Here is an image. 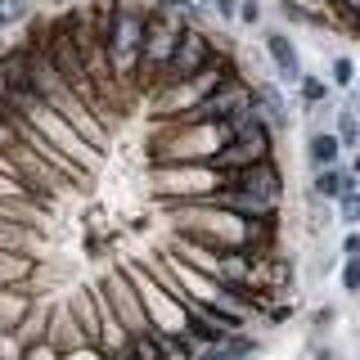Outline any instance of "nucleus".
<instances>
[{"mask_svg": "<svg viewBox=\"0 0 360 360\" xmlns=\"http://www.w3.org/2000/svg\"><path fill=\"white\" fill-rule=\"evenodd\" d=\"M90 5H95V27L104 37L112 77L127 95H135L140 90V45H144L149 5H140V0H90Z\"/></svg>", "mask_w": 360, "mask_h": 360, "instance_id": "f257e3e1", "label": "nucleus"}, {"mask_svg": "<svg viewBox=\"0 0 360 360\" xmlns=\"http://www.w3.org/2000/svg\"><path fill=\"white\" fill-rule=\"evenodd\" d=\"M230 122H153L149 131V167L158 162H212L225 144H230Z\"/></svg>", "mask_w": 360, "mask_h": 360, "instance_id": "f03ea898", "label": "nucleus"}, {"mask_svg": "<svg viewBox=\"0 0 360 360\" xmlns=\"http://www.w3.org/2000/svg\"><path fill=\"white\" fill-rule=\"evenodd\" d=\"M225 185V172L212 162H158L149 167V189L162 202H207Z\"/></svg>", "mask_w": 360, "mask_h": 360, "instance_id": "7ed1b4c3", "label": "nucleus"}, {"mask_svg": "<svg viewBox=\"0 0 360 360\" xmlns=\"http://www.w3.org/2000/svg\"><path fill=\"white\" fill-rule=\"evenodd\" d=\"M189 22L180 18L176 0H153L149 5V22H144V45H140V90H149L162 77L167 59L176 54V41Z\"/></svg>", "mask_w": 360, "mask_h": 360, "instance_id": "20e7f679", "label": "nucleus"}, {"mask_svg": "<svg viewBox=\"0 0 360 360\" xmlns=\"http://www.w3.org/2000/svg\"><path fill=\"white\" fill-rule=\"evenodd\" d=\"M22 117L32 122V131H37V135H41L45 144H54V149H59L63 158H72V162L82 167L86 176H90V172H95V167H99V149H95V144H90L86 135H82V131L72 127V122L63 117V112H54L50 104H45L41 95L32 99L27 108H22Z\"/></svg>", "mask_w": 360, "mask_h": 360, "instance_id": "39448f33", "label": "nucleus"}, {"mask_svg": "<svg viewBox=\"0 0 360 360\" xmlns=\"http://www.w3.org/2000/svg\"><path fill=\"white\" fill-rule=\"evenodd\" d=\"M99 292L108 297V307H112V315H117L122 324H127V333L135 338V333H149L153 324H149V311H144V297H140V288L131 284V275H127V266H112L104 279H99Z\"/></svg>", "mask_w": 360, "mask_h": 360, "instance_id": "423d86ee", "label": "nucleus"}, {"mask_svg": "<svg viewBox=\"0 0 360 360\" xmlns=\"http://www.w3.org/2000/svg\"><path fill=\"white\" fill-rule=\"evenodd\" d=\"M225 185L243 189V194H257V198L275 202V207L284 202V172H279L275 158H266V162H252V167H243V172H225Z\"/></svg>", "mask_w": 360, "mask_h": 360, "instance_id": "0eeeda50", "label": "nucleus"}, {"mask_svg": "<svg viewBox=\"0 0 360 360\" xmlns=\"http://www.w3.org/2000/svg\"><path fill=\"white\" fill-rule=\"evenodd\" d=\"M262 45H266L270 63H275V77L284 86H297L302 77H307V68H302V50H297V41H292L284 27H262Z\"/></svg>", "mask_w": 360, "mask_h": 360, "instance_id": "6e6552de", "label": "nucleus"}, {"mask_svg": "<svg viewBox=\"0 0 360 360\" xmlns=\"http://www.w3.org/2000/svg\"><path fill=\"white\" fill-rule=\"evenodd\" d=\"M41 302L37 292V279H27V284H14V288H0V333H14L22 320L32 315V307Z\"/></svg>", "mask_w": 360, "mask_h": 360, "instance_id": "1a4fd4ad", "label": "nucleus"}, {"mask_svg": "<svg viewBox=\"0 0 360 360\" xmlns=\"http://www.w3.org/2000/svg\"><path fill=\"white\" fill-rule=\"evenodd\" d=\"M45 342L54 347V352H77V347H90L86 333L77 329L72 311H68V302H50V324H45Z\"/></svg>", "mask_w": 360, "mask_h": 360, "instance_id": "9d476101", "label": "nucleus"}, {"mask_svg": "<svg viewBox=\"0 0 360 360\" xmlns=\"http://www.w3.org/2000/svg\"><path fill=\"white\" fill-rule=\"evenodd\" d=\"M360 185V176L352 172L347 162H338V167H320V172L311 176V194L320 198V202H338L347 194V189H356Z\"/></svg>", "mask_w": 360, "mask_h": 360, "instance_id": "9b49d317", "label": "nucleus"}, {"mask_svg": "<svg viewBox=\"0 0 360 360\" xmlns=\"http://www.w3.org/2000/svg\"><path fill=\"white\" fill-rule=\"evenodd\" d=\"M68 311H72L77 329L86 333L90 347H99V333H104V320H99V302H95V288H77L68 292Z\"/></svg>", "mask_w": 360, "mask_h": 360, "instance_id": "f8f14e48", "label": "nucleus"}, {"mask_svg": "<svg viewBox=\"0 0 360 360\" xmlns=\"http://www.w3.org/2000/svg\"><path fill=\"white\" fill-rule=\"evenodd\" d=\"M252 108L262 112V117L270 122V131H288V104H284V95H279V86H270V82H252Z\"/></svg>", "mask_w": 360, "mask_h": 360, "instance_id": "ddd939ff", "label": "nucleus"}, {"mask_svg": "<svg viewBox=\"0 0 360 360\" xmlns=\"http://www.w3.org/2000/svg\"><path fill=\"white\" fill-rule=\"evenodd\" d=\"M307 162H311V172L342 162V144H338L333 127H320V131H311V135H307Z\"/></svg>", "mask_w": 360, "mask_h": 360, "instance_id": "4468645a", "label": "nucleus"}, {"mask_svg": "<svg viewBox=\"0 0 360 360\" xmlns=\"http://www.w3.org/2000/svg\"><path fill=\"white\" fill-rule=\"evenodd\" d=\"M262 352L257 338H243V333H230L221 347H198V360H252Z\"/></svg>", "mask_w": 360, "mask_h": 360, "instance_id": "2eb2a0df", "label": "nucleus"}, {"mask_svg": "<svg viewBox=\"0 0 360 360\" xmlns=\"http://www.w3.org/2000/svg\"><path fill=\"white\" fill-rule=\"evenodd\" d=\"M37 279V257L32 252H0V288H14Z\"/></svg>", "mask_w": 360, "mask_h": 360, "instance_id": "dca6fc26", "label": "nucleus"}, {"mask_svg": "<svg viewBox=\"0 0 360 360\" xmlns=\"http://www.w3.org/2000/svg\"><path fill=\"white\" fill-rule=\"evenodd\" d=\"M333 135L342 144V153H356L360 149V112L347 104V108H333Z\"/></svg>", "mask_w": 360, "mask_h": 360, "instance_id": "f3484780", "label": "nucleus"}, {"mask_svg": "<svg viewBox=\"0 0 360 360\" xmlns=\"http://www.w3.org/2000/svg\"><path fill=\"white\" fill-rule=\"evenodd\" d=\"M45 324H50V302H37V307H32V315L14 329L18 347H37V342H45Z\"/></svg>", "mask_w": 360, "mask_h": 360, "instance_id": "a211bd4d", "label": "nucleus"}, {"mask_svg": "<svg viewBox=\"0 0 360 360\" xmlns=\"http://www.w3.org/2000/svg\"><path fill=\"white\" fill-rule=\"evenodd\" d=\"M329 95H333V86L324 82V77H315V72H307L297 82V99H302V108H315V104H329Z\"/></svg>", "mask_w": 360, "mask_h": 360, "instance_id": "6ab92c4d", "label": "nucleus"}, {"mask_svg": "<svg viewBox=\"0 0 360 360\" xmlns=\"http://www.w3.org/2000/svg\"><path fill=\"white\" fill-rule=\"evenodd\" d=\"M356 72H360V63L352 59V54H333V59H329V86L333 90H352Z\"/></svg>", "mask_w": 360, "mask_h": 360, "instance_id": "aec40b11", "label": "nucleus"}, {"mask_svg": "<svg viewBox=\"0 0 360 360\" xmlns=\"http://www.w3.org/2000/svg\"><path fill=\"white\" fill-rule=\"evenodd\" d=\"M32 239H37V230L0 221V252H27V243H32Z\"/></svg>", "mask_w": 360, "mask_h": 360, "instance_id": "412c9836", "label": "nucleus"}, {"mask_svg": "<svg viewBox=\"0 0 360 360\" xmlns=\"http://www.w3.org/2000/svg\"><path fill=\"white\" fill-rule=\"evenodd\" d=\"M131 347H135V356H140V360H167V352H162V333H158V329L135 333Z\"/></svg>", "mask_w": 360, "mask_h": 360, "instance_id": "4be33fe9", "label": "nucleus"}, {"mask_svg": "<svg viewBox=\"0 0 360 360\" xmlns=\"http://www.w3.org/2000/svg\"><path fill=\"white\" fill-rule=\"evenodd\" d=\"M333 207H338V221H342L347 230H356V225H360V185H356V189H347V194L338 198Z\"/></svg>", "mask_w": 360, "mask_h": 360, "instance_id": "5701e85b", "label": "nucleus"}, {"mask_svg": "<svg viewBox=\"0 0 360 360\" xmlns=\"http://www.w3.org/2000/svg\"><path fill=\"white\" fill-rule=\"evenodd\" d=\"M338 315H342V311H338V307H333V302H324V307H315V311H311V329H315V338H324V333H333V324H338Z\"/></svg>", "mask_w": 360, "mask_h": 360, "instance_id": "b1692460", "label": "nucleus"}, {"mask_svg": "<svg viewBox=\"0 0 360 360\" xmlns=\"http://www.w3.org/2000/svg\"><path fill=\"white\" fill-rule=\"evenodd\" d=\"M342 292H352V297H360V257H342Z\"/></svg>", "mask_w": 360, "mask_h": 360, "instance_id": "393cba45", "label": "nucleus"}, {"mask_svg": "<svg viewBox=\"0 0 360 360\" xmlns=\"http://www.w3.org/2000/svg\"><path fill=\"white\" fill-rule=\"evenodd\" d=\"M266 18V5L262 0H239V14H234V22H243V27H262Z\"/></svg>", "mask_w": 360, "mask_h": 360, "instance_id": "a878e982", "label": "nucleus"}, {"mask_svg": "<svg viewBox=\"0 0 360 360\" xmlns=\"http://www.w3.org/2000/svg\"><path fill=\"white\" fill-rule=\"evenodd\" d=\"M202 5H207V14L221 18V22H234V14H239V0H202Z\"/></svg>", "mask_w": 360, "mask_h": 360, "instance_id": "bb28decb", "label": "nucleus"}, {"mask_svg": "<svg viewBox=\"0 0 360 360\" xmlns=\"http://www.w3.org/2000/svg\"><path fill=\"white\" fill-rule=\"evenodd\" d=\"M22 360H63V352H54L50 342H37V347H22Z\"/></svg>", "mask_w": 360, "mask_h": 360, "instance_id": "cd10ccee", "label": "nucleus"}, {"mask_svg": "<svg viewBox=\"0 0 360 360\" xmlns=\"http://www.w3.org/2000/svg\"><path fill=\"white\" fill-rule=\"evenodd\" d=\"M0 360H22V347L14 333H0Z\"/></svg>", "mask_w": 360, "mask_h": 360, "instance_id": "c85d7f7f", "label": "nucleus"}, {"mask_svg": "<svg viewBox=\"0 0 360 360\" xmlns=\"http://www.w3.org/2000/svg\"><path fill=\"white\" fill-rule=\"evenodd\" d=\"M338 14H342V22H347V27H352V22H360V0H338Z\"/></svg>", "mask_w": 360, "mask_h": 360, "instance_id": "c756f323", "label": "nucleus"}, {"mask_svg": "<svg viewBox=\"0 0 360 360\" xmlns=\"http://www.w3.org/2000/svg\"><path fill=\"white\" fill-rule=\"evenodd\" d=\"M342 257H360V225L342 234Z\"/></svg>", "mask_w": 360, "mask_h": 360, "instance_id": "7c9ffc66", "label": "nucleus"}, {"mask_svg": "<svg viewBox=\"0 0 360 360\" xmlns=\"http://www.w3.org/2000/svg\"><path fill=\"white\" fill-rule=\"evenodd\" d=\"M311 360H338V347L333 342H311Z\"/></svg>", "mask_w": 360, "mask_h": 360, "instance_id": "2f4dec72", "label": "nucleus"}, {"mask_svg": "<svg viewBox=\"0 0 360 360\" xmlns=\"http://www.w3.org/2000/svg\"><path fill=\"white\" fill-rule=\"evenodd\" d=\"M108 360H140V356H135V347L127 342V347H122V352H108Z\"/></svg>", "mask_w": 360, "mask_h": 360, "instance_id": "473e14b6", "label": "nucleus"}, {"mask_svg": "<svg viewBox=\"0 0 360 360\" xmlns=\"http://www.w3.org/2000/svg\"><path fill=\"white\" fill-rule=\"evenodd\" d=\"M9 22H14V18H9V5H5V0H0V32H5Z\"/></svg>", "mask_w": 360, "mask_h": 360, "instance_id": "72a5a7b5", "label": "nucleus"}, {"mask_svg": "<svg viewBox=\"0 0 360 360\" xmlns=\"http://www.w3.org/2000/svg\"><path fill=\"white\" fill-rule=\"evenodd\" d=\"M347 167H352V172H356V176H360V149H356V153H352V162H347Z\"/></svg>", "mask_w": 360, "mask_h": 360, "instance_id": "f704fd0d", "label": "nucleus"}, {"mask_svg": "<svg viewBox=\"0 0 360 360\" xmlns=\"http://www.w3.org/2000/svg\"><path fill=\"white\" fill-rule=\"evenodd\" d=\"M352 108H356V112H360V86H356V99H352Z\"/></svg>", "mask_w": 360, "mask_h": 360, "instance_id": "c9c22d12", "label": "nucleus"}, {"mask_svg": "<svg viewBox=\"0 0 360 360\" xmlns=\"http://www.w3.org/2000/svg\"><path fill=\"white\" fill-rule=\"evenodd\" d=\"M356 360H360V352H356Z\"/></svg>", "mask_w": 360, "mask_h": 360, "instance_id": "e433bc0d", "label": "nucleus"}]
</instances>
